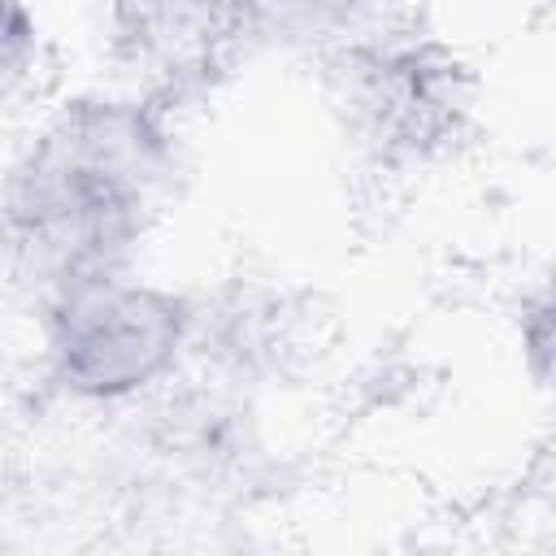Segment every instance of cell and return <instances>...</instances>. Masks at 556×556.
Segmentation results:
<instances>
[{
    "label": "cell",
    "mask_w": 556,
    "mask_h": 556,
    "mask_svg": "<svg viewBox=\"0 0 556 556\" xmlns=\"http://www.w3.org/2000/svg\"><path fill=\"white\" fill-rule=\"evenodd\" d=\"M178 348L174 300L126 287L109 269L65 278L52 304L48 356L56 378L87 395H122L169 365Z\"/></svg>",
    "instance_id": "6da1fadb"
}]
</instances>
